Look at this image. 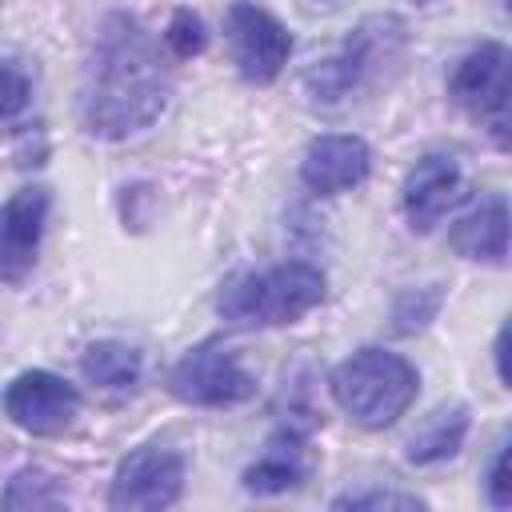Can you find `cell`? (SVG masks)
I'll list each match as a JSON object with an SVG mask.
<instances>
[{
    "label": "cell",
    "mask_w": 512,
    "mask_h": 512,
    "mask_svg": "<svg viewBox=\"0 0 512 512\" xmlns=\"http://www.w3.org/2000/svg\"><path fill=\"white\" fill-rule=\"evenodd\" d=\"M504 344H508V328H500V332H496V348H492V352H496V372H500V380L508 384V368H504Z\"/></svg>",
    "instance_id": "cell-23"
},
{
    "label": "cell",
    "mask_w": 512,
    "mask_h": 512,
    "mask_svg": "<svg viewBox=\"0 0 512 512\" xmlns=\"http://www.w3.org/2000/svg\"><path fill=\"white\" fill-rule=\"evenodd\" d=\"M452 100L468 108L500 148H508V48L504 44H480L472 48L448 84Z\"/></svg>",
    "instance_id": "cell-6"
},
{
    "label": "cell",
    "mask_w": 512,
    "mask_h": 512,
    "mask_svg": "<svg viewBox=\"0 0 512 512\" xmlns=\"http://www.w3.org/2000/svg\"><path fill=\"white\" fill-rule=\"evenodd\" d=\"M488 500L496 504V508H508L512 504V484H508V444H500L496 448V456H492V464H488Z\"/></svg>",
    "instance_id": "cell-22"
},
{
    "label": "cell",
    "mask_w": 512,
    "mask_h": 512,
    "mask_svg": "<svg viewBox=\"0 0 512 512\" xmlns=\"http://www.w3.org/2000/svg\"><path fill=\"white\" fill-rule=\"evenodd\" d=\"M320 300H324V272L304 260H292L268 272L236 276L220 292L216 308L232 328H280L308 316Z\"/></svg>",
    "instance_id": "cell-3"
},
{
    "label": "cell",
    "mask_w": 512,
    "mask_h": 512,
    "mask_svg": "<svg viewBox=\"0 0 512 512\" xmlns=\"http://www.w3.org/2000/svg\"><path fill=\"white\" fill-rule=\"evenodd\" d=\"M300 476H304L300 456H296L292 448L272 444V448L264 452V460H256V464L244 472V488H248V492H260V496H272V492H288V488H296Z\"/></svg>",
    "instance_id": "cell-16"
},
{
    "label": "cell",
    "mask_w": 512,
    "mask_h": 512,
    "mask_svg": "<svg viewBox=\"0 0 512 512\" xmlns=\"http://www.w3.org/2000/svg\"><path fill=\"white\" fill-rule=\"evenodd\" d=\"M468 196V180L452 156H424L404 180V216L416 232L436 228L460 200Z\"/></svg>",
    "instance_id": "cell-12"
},
{
    "label": "cell",
    "mask_w": 512,
    "mask_h": 512,
    "mask_svg": "<svg viewBox=\"0 0 512 512\" xmlns=\"http://www.w3.org/2000/svg\"><path fill=\"white\" fill-rule=\"evenodd\" d=\"M468 436V408L464 404H452V408H436L408 440V460L412 464H436V460H448L460 452Z\"/></svg>",
    "instance_id": "cell-14"
},
{
    "label": "cell",
    "mask_w": 512,
    "mask_h": 512,
    "mask_svg": "<svg viewBox=\"0 0 512 512\" xmlns=\"http://www.w3.org/2000/svg\"><path fill=\"white\" fill-rule=\"evenodd\" d=\"M48 208V188H20L16 196H8V204L0 208V280L16 284L32 272Z\"/></svg>",
    "instance_id": "cell-10"
},
{
    "label": "cell",
    "mask_w": 512,
    "mask_h": 512,
    "mask_svg": "<svg viewBox=\"0 0 512 512\" xmlns=\"http://www.w3.org/2000/svg\"><path fill=\"white\" fill-rule=\"evenodd\" d=\"M436 308H440V288H408L400 300H396V312H392V320H396V332H420L432 316H436Z\"/></svg>",
    "instance_id": "cell-19"
},
{
    "label": "cell",
    "mask_w": 512,
    "mask_h": 512,
    "mask_svg": "<svg viewBox=\"0 0 512 512\" xmlns=\"http://www.w3.org/2000/svg\"><path fill=\"white\" fill-rule=\"evenodd\" d=\"M424 500L408 496V492H348L340 500H332V508H420Z\"/></svg>",
    "instance_id": "cell-21"
},
{
    "label": "cell",
    "mask_w": 512,
    "mask_h": 512,
    "mask_svg": "<svg viewBox=\"0 0 512 512\" xmlns=\"http://www.w3.org/2000/svg\"><path fill=\"white\" fill-rule=\"evenodd\" d=\"M52 504H60V492H56L52 476L40 468L16 472L4 492V508H52Z\"/></svg>",
    "instance_id": "cell-17"
},
{
    "label": "cell",
    "mask_w": 512,
    "mask_h": 512,
    "mask_svg": "<svg viewBox=\"0 0 512 512\" xmlns=\"http://www.w3.org/2000/svg\"><path fill=\"white\" fill-rule=\"evenodd\" d=\"M224 32H228V48H232L240 76L252 84H272L292 56L288 28L260 4L236 0L224 16Z\"/></svg>",
    "instance_id": "cell-8"
},
{
    "label": "cell",
    "mask_w": 512,
    "mask_h": 512,
    "mask_svg": "<svg viewBox=\"0 0 512 512\" xmlns=\"http://www.w3.org/2000/svg\"><path fill=\"white\" fill-rule=\"evenodd\" d=\"M164 44L176 60H192L208 48V32H204V20L192 12V8H176L168 28H164Z\"/></svg>",
    "instance_id": "cell-18"
},
{
    "label": "cell",
    "mask_w": 512,
    "mask_h": 512,
    "mask_svg": "<svg viewBox=\"0 0 512 512\" xmlns=\"http://www.w3.org/2000/svg\"><path fill=\"white\" fill-rule=\"evenodd\" d=\"M80 372L88 384L108 392H128L140 380V352L124 340H96L80 356Z\"/></svg>",
    "instance_id": "cell-15"
},
{
    "label": "cell",
    "mask_w": 512,
    "mask_h": 512,
    "mask_svg": "<svg viewBox=\"0 0 512 512\" xmlns=\"http://www.w3.org/2000/svg\"><path fill=\"white\" fill-rule=\"evenodd\" d=\"M368 172H372V152L360 136H348V132L316 136L300 160V180L316 196H340L364 184Z\"/></svg>",
    "instance_id": "cell-11"
},
{
    "label": "cell",
    "mask_w": 512,
    "mask_h": 512,
    "mask_svg": "<svg viewBox=\"0 0 512 512\" xmlns=\"http://www.w3.org/2000/svg\"><path fill=\"white\" fill-rule=\"evenodd\" d=\"M32 76L20 60H0V120H12L28 108Z\"/></svg>",
    "instance_id": "cell-20"
},
{
    "label": "cell",
    "mask_w": 512,
    "mask_h": 512,
    "mask_svg": "<svg viewBox=\"0 0 512 512\" xmlns=\"http://www.w3.org/2000/svg\"><path fill=\"white\" fill-rule=\"evenodd\" d=\"M420 388V372L388 348H360L348 360H340L328 376V392L340 404L348 420L360 428H388L396 424Z\"/></svg>",
    "instance_id": "cell-2"
},
{
    "label": "cell",
    "mask_w": 512,
    "mask_h": 512,
    "mask_svg": "<svg viewBox=\"0 0 512 512\" xmlns=\"http://www.w3.org/2000/svg\"><path fill=\"white\" fill-rule=\"evenodd\" d=\"M404 40V24L392 20V16H376V20H364L336 56L320 60L312 72H308V92L316 104H340L344 96H352L384 60H392V52L400 48Z\"/></svg>",
    "instance_id": "cell-4"
},
{
    "label": "cell",
    "mask_w": 512,
    "mask_h": 512,
    "mask_svg": "<svg viewBox=\"0 0 512 512\" xmlns=\"http://www.w3.org/2000/svg\"><path fill=\"white\" fill-rule=\"evenodd\" d=\"M4 412L12 416L16 428H24L32 436H56V432H64L76 420L80 392L64 376L44 372V368H32V372H20L8 384Z\"/></svg>",
    "instance_id": "cell-9"
},
{
    "label": "cell",
    "mask_w": 512,
    "mask_h": 512,
    "mask_svg": "<svg viewBox=\"0 0 512 512\" xmlns=\"http://www.w3.org/2000/svg\"><path fill=\"white\" fill-rule=\"evenodd\" d=\"M168 104V72L156 44L136 16H108L100 24L92 64L80 92V120L92 136L120 140L148 128Z\"/></svg>",
    "instance_id": "cell-1"
},
{
    "label": "cell",
    "mask_w": 512,
    "mask_h": 512,
    "mask_svg": "<svg viewBox=\"0 0 512 512\" xmlns=\"http://www.w3.org/2000/svg\"><path fill=\"white\" fill-rule=\"evenodd\" d=\"M184 492V460L180 452L164 444H144L128 452L112 476L108 488V508L120 512H152L176 504Z\"/></svg>",
    "instance_id": "cell-7"
},
{
    "label": "cell",
    "mask_w": 512,
    "mask_h": 512,
    "mask_svg": "<svg viewBox=\"0 0 512 512\" xmlns=\"http://www.w3.org/2000/svg\"><path fill=\"white\" fill-rule=\"evenodd\" d=\"M168 392L184 404H200V408H228L240 404L256 392V380L240 368L236 352L220 340H204L196 348H188L172 372H168Z\"/></svg>",
    "instance_id": "cell-5"
},
{
    "label": "cell",
    "mask_w": 512,
    "mask_h": 512,
    "mask_svg": "<svg viewBox=\"0 0 512 512\" xmlns=\"http://www.w3.org/2000/svg\"><path fill=\"white\" fill-rule=\"evenodd\" d=\"M452 248L464 260H484V264H504L508 260V204L504 196H492L476 212H468L452 228Z\"/></svg>",
    "instance_id": "cell-13"
}]
</instances>
